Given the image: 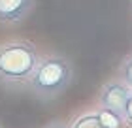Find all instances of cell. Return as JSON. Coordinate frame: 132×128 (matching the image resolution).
Listing matches in <instances>:
<instances>
[{"mask_svg": "<svg viewBox=\"0 0 132 128\" xmlns=\"http://www.w3.org/2000/svg\"><path fill=\"white\" fill-rule=\"evenodd\" d=\"M42 58L32 41L13 38L0 44V85L6 89H27L32 72Z\"/></svg>", "mask_w": 132, "mask_h": 128, "instance_id": "cell-1", "label": "cell"}, {"mask_svg": "<svg viewBox=\"0 0 132 128\" xmlns=\"http://www.w3.org/2000/svg\"><path fill=\"white\" fill-rule=\"evenodd\" d=\"M74 81V64L62 53L42 55L36 70L27 83V89L40 100H55Z\"/></svg>", "mask_w": 132, "mask_h": 128, "instance_id": "cell-2", "label": "cell"}, {"mask_svg": "<svg viewBox=\"0 0 132 128\" xmlns=\"http://www.w3.org/2000/svg\"><path fill=\"white\" fill-rule=\"evenodd\" d=\"M130 92H132V89L127 83H123L119 77L110 79V81H106L100 87L96 104H98V107H110V109H115V111L123 113Z\"/></svg>", "mask_w": 132, "mask_h": 128, "instance_id": "cell-3", "label": "cell"}, {"mask_svg": "<svg viewBox=\"0 0 132 128\" xmlns=\"http://www.w3.org/2000/svg\"><path fill=\"white\" fill-rule=\"evenodd\" d=\"M34 0H0V23L19 25L34 10Z\"/></svg>", "mask_w": 132, "mask_h": 128, "instance_id": "cell-4", "label": "cell"}, {"mask_svg": "<svg viewBox=\"0 0 132 128\" xmlns=\"http://www.w3.org/2000/svg\"><path fill=\"white\" fill-rule=\"evenodd\" d=\"M96 111L106 128H127V123H125V117L121 111H115L110 107H98Z\"/></svg>", "mask_w": 132, "mask_h": 128, "instance_id": "cell-5", "label": "cell"}, {"mask_svg": "<svg viewBox=\"0 0 132 128\" xmlns=\"http://www.w3.org/2000/svg\"><path fill=\"white\" fill-rule=\"evenodd\" d=\"M70 128H106L104 123H102L98 111H87V113H81L72 121Z\"/></svg>", "mask_w": 132, "mask_h": 128, "instance_id": "cell-6", "label": "cell"}, {"mask_svg": "<svg viewBox=\"0 0 132 128\" xmlns=\"http://www.w3.org/2000/svg\"><path fill=\"white\" fill-rule=\"evenodd\" d=\"M117 77L132 89V53L127 55V57L121 60V64H119V68H117Z\"/></svg>", "mask_w": 132, "mask_h": 128, "instance_id": "cell-7", "label": "cell"}, {"mask_svg": "<svg viewBox=\"0 0 132 128\" xmlns=\"http://www.w3.org/2000/svg\"><path fill=\"white\" fill-rule=\"evenodd\" d=\"M123 117H125V123H127V128H132V92H130V96H128L127 104H125Z\"/></svg>", "mask_w": 132, "mask_h": 128, "instance_id": "cell-8", "label": "cell"}, {"mask_svg": "<svg viewBox=\"0 0 132 128\" xmlns=\"http://www.w3.org/2000/svg\"><path fill=\"white\" fill-rule=\"evenodd\" d=\"M42 128H70V124L62 123V121H49V123L44 124Z\"/></svg>", "mask_w": 132, "mask_h": 128, "instance_id": "cell-9", "label": "cell"}, {"mask_svg": "<svg viewBox=\"0 0 132 128\" xmlns=\"http://www.w3.org/2000/svg\"><path fill=\"white\" fill-rule=\"evenodd\" d=\"M130 13H132V2H130Z\"/></svg>", "mask_w": 132, "mask_h": 128, "instance_id": "cell-10", "label": "cell"}, {"mask_svg": "<svg viewBox=\"0 0 132 128\" xmlns=\"http://www.w3.org/2000/svg\"><path fill=\"white\" fill-rule=\"evenodd\" d=\"M0 128H2V126H0Z\"/></svg>", "mask_w": 132, "mask_h": 128, "instance_id": "cell-11", "label": "cell"}]
</instances>
